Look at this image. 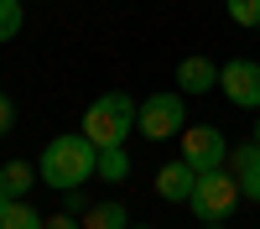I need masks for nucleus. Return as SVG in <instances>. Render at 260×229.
I'll return each instance as SVG.
<instances>
[{"mask_svg": "<svg viewBox=\"0 0 260 229\" xmlns=\"http://www.w3.org/2000/svg\"><path fill=\"white\" fill-rule=\"evenodd\" d=\"M42 229H83V219L62 208V214H47V224H42Z\"/></svg>", "mask_w": 260, "mask_h": 229, "instance_id": "nucleus-17", "label": "nucleus"}, {"mask_svg": "<svg viewBox=\"0 0 260 229\" xmlns=\"http://www.w3.org/2000/svg\"><path fill=\"white\" fill-rule=\"evenodd\" d=\"M83 229H130V208L125 203H94L83 214Z\"/></svg>", "mask_w": 260, "mask_h": 229, "instance_id": "nucleus-11", "label": "nucleus"}, {"mask_svg": "<svg viewBox=\"0 0 260 229\" xmlns=\"http://www.w3.org/2000/svg\"><path fill=\"white\" fill-rule=\"evenodd\" d=\"M192 182H198V172L177 156V161H167V167H156V198H167V203H187L192 198Z\"/></svg>", "mask_w": 260, "mask_h": 229, "instance_id": "nucleus-8", "label": "nucleus"}, {"mask_svg": "<svg viewBox=\"0 0 260 229\" xmlns=\"http://www.w3.org/2000/svg\"><path fill=\"white\" fill-rule=\"evenodd\" d=\"M136 115H141V104L130 94H120V89H110V94H99L89 110H83V136H89L99 151L104 146H125L136 136Z\"/></svg>", "mask_w": 260, "mask_h": 229, "instance_id": "nucleus-2", "label": "nucleus"}, {"mask_svg": "<svg viewBox=\"0 0 260 229\" xmlns=\"http://www.w3.org/2000/svg\"><path fill=\"white\" fill-rule=\"evenodd\" d=\"M177 89L182 94H213L219 89V62H208V57H182L177 62Z\"/></svg>", "mask_w": 260, "mask_h": 229, "instance_id": "nucleus-9", "label": "nucleus"}, {"mask_svg": "<svg viewBox=\"0 0 260 229\" xmlns=\"http://www.w3.org/2000/svg\"><path fill=\"white\" fill-rule=\"evenodd\" d=\"M182 141V161L192 172H213V167H229V136L219 125H187L177 136Z\"/></svg>", "mask_w": 260, "mask_h": 229, "instance_id": "nucleus-5", "label": "nucleus"}, {"mask_svg": "<svg viewBox=\"0 0 260 229\" xmlns=\"http://www.w3.org/2000/svg\"><path fill=\"white\" fill-rule=\"evenodd\" d=\"M6 203H11V198H6V193H0V214H6Z\"/></svg>", "mask_w": 260, "mask_h": 229, "instance_id": "nucleus-20", "label": "nucleus"}, {"mask_svg": "<svg viewBox=\"0 0 260 229\" xmlns=\"http://www.w3.org/2000/svg\"><path fill=\"white\" fill-rule=\"evenodd\" d=\"M99 177L104 182H130V151L125 146H104L99 151Z\"/></svg>", "mask_w": 260, "mask_h": 229, "instance_id": "nucleus-13", "label": "nucleus"}, {"mask_svg": "<svg viewBox=\"0 0 260 229\" xmlns=\"http://www.w3.org/2000/svg\"><path fill=\"white\" fill-rule=\"evenodd\" d=\"M42 224H47V214H37L26 198H11L6 214H0V229H42Z\"/></svg>", "mask_w": 260, "mask_h": 229, "instance_id": "nucleus-12", "label": "nucleus"}, {"mask_svg": "<svg viewBox=\"0 0 260 229\" xmlns=\"http://www.w3.org/2000/svg\"><path fill=\"white\" fill-rule=\"evenodd\" d=\"M219 89L234 110H260V62L255 57H229L219 68Z\"/></svg>", "mask_w": 260, "mask_h": 229, "instance_id": "nucleus-6", "label": "nucleus"}, {"mask_svg": "<svg viewBox=\"0 0 260 229\" xmlns=\"http://www.w3.org/2000/svg\"><path fill=\"white\" fill-rule=\"evenodd\" d=\"M136 130L146 141H177L187 130V104H182V89L177 94H146L141 115H136Z\"/></svg>", "mask_w": 260, "mask_h": 229, "instance_id": "nucleus-4", "label": "nucleus"}, {"mask_svg": "<svg viewBox=\"0 0 260 229\" xmlns=\"http://www.w3.org/2000/svg\"><path fill=\"white\" fill-rule=\"evenodd\" d=\"M130 229H151V224H130Z\"/></svg>", "mask_w": 260, "mask_h": 229, "instance_id": "nucleus-22", "label": "nucleus"}, {"mask_svg": "<svg viewBox=\"0 0 260 229\" xmlns=\"http://www.w3.org/2000/svg\"><path fill=\"white\" fill-rule=\"evenodd\" d=\"M250 141H255V146H260V120H255V130H250Z\"/></svg>", "mask_w": 260, "mask_h": 229, "instance_id": "nucleus-19", "label": "nucleus"}, {"mask_svg": "<svg viewBox=\"0 0 260 229\" xmlns=\"http://www.w3.org/2000/svg\"><path fill=\"white\" fill-rule=\"evenodd\" d=\"M240 198H245V193H240V182H234V172H229V167H213V172H198L187 208H192L203 224H219V219H229L234 208H240Z\"/></svg>", "mask_w": 260, "mask_h": 229, "instance_id": "nucleus-3", "label": "nucleus"}, {"mask_svg": "<svg viewBox=\"0 0 260 229\" xmlns=\"http://www.w3.org/2000/svg\"><path fill=\"white\" fill-rule=\"evenodd\" d=\"M21 21H26L21 0H0V42H16L21 37Z\"/></svg>", "mask_w": 260, "mask_h": 229, "instance_id": "nucleus-14", "label": "nucleus"}, {"mask_svg": "<svg viewBox=\"0 0 260 229\" xmlns=\"http://www.w3.org/2000/svg\"><path fill=\"white\" fill-rule=\"evenodd\" d=\"M11 130H16V104H11L6 94H0V141H6Z\"/></svg>", "mask_w": 260, "mask_h": 229, "instance_id": "nucleus-18", "label": "nucleus"}, {"mask_svg": "<svg viewBox=\"0 0 260 229\" xmlns=\"http://www.w3.org/2000/svg\"><path fill=\"white\" fill-rule=\"evenodd\" d=\"M229 172H234V182H240V193L250 203H260V146L255 141L229 146Z\"/></svg>", "mask_w": 260, "mask_h": 229, "instance_id": "nucleus-7", "label": "nucleus"}, {"mask_svg": "<svg viewBox=\"0 0 260 229\" xmlns=\"http://www.w3.org/2000/svg\"><path fill=\"white\" fill-rule=\"evenodd\" d=\"M31 182H42L31 161H6V167H0V193H6V198H26Z\"/></svg>", "mask_w": 260, "mask_h": 229, "instance_id": "nucleus-10", "label": "nucleus"}, {"mask_svg": "<svg viewBox=\"0 0 260 229\" xmlns=\"http://www.w3.org/2000/svg\"><path fill=\"white\" fill-rule=\"evenodd\" d=\"M37 177L52 187V193H68V187H83L89 177H99V146L89 136H52L47 151L37 161Z\"/></svg>", "mask_w": 260, "mask_h": 229, "instance_id": "nucleus-1", "label": "nucleus"}, {"mask_svg": "<svg viewBox=\"0 0 260 229\" xmlns=\"http://www.w3.org/2000/svg\"><path fill=\"white\" fill-rule=\"evenodd\" d=\"M57 198H62V208H68V214H89V208H94L83 187H68V193H57Z\"/></svg>", "mask_w": 260, "mask_h": 229, "instance_id": "nucleus-16", "label": "nucleus"}, {"mask_svg": "<svg viewBox=\"0 0 260 229\" xmlns=\"http://www.w3.org/2000/svg\"><path fill=\"white\" fill-rule=\"evenodd\" d=\"M224 11H229V21H234V26L260 31V0H224Z\"/></svg>", "mask_w": 260, "mask_h": 229, "instance_id": "nucleus-15", "label": "nucleus"}, {"mask_svg": "<svg viewBox=\"0 0 260 229\" xmlns=\"http://www.w3.org/2000/svg\"><path fill=\"white\" fill-rule=\"evenodd\" d=\"M203 229H229V224H203Z\"/></svg>", "mask_w": 260, "mask_h": 229, "instance_id": "nucleus-21", "label": "nucleus"}]
</instances>
